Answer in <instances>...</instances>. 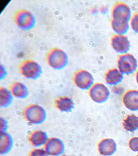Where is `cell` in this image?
I'll return each mask as SVG.
<instances>
[{
	"label": "cell",
	"instance_id": "6",
	"mask_svg": "<svg viewBox=\"0 0 138 156\" xmlns=\"http://www.w3.org/2000/svg\"><path fill=\"white\" fill-rule=\"evenodd\" d=\"M14 20L17 25L24 30H29L34 27L36 24L35 16L28 10H19L15 13Z\"/></svg>",
	"mask_w": 138,
	"mask_h": 156
},
{
	"label": "cell",
	"instance_id": "24",
	"mask_svg": "<svg viewBox=\"0 0 138 156\" xmlns=\"http://www.w3.org/2000/svg\"><path fill=\"white\" fill-rule=\"evenodd\" d=\"M1 79H4L7 75V71L4 66L2 65L1 66Z\"/></svg>",
	"mask_w": 138,
	"mask_h": 156
},
{
	"label": "cell",
	"instance_id": "8",
	"mask_svg": "<svg viewBox=\"0 0 138 156\" xmlns=\"http://www.w3.org/2000/svg\"><path fill=\"white\" fill-rule=\"evenodd\" d=\"M73 81L77 87L83 90H89L94 84L93 74L85 69L77 71L73 76Z\"/></svg>",
	"mask_w": 138,
	"mask_h": 156
},
{
	"label": "cell",
	"instance_id": "9",
	"mask_svg": "<svg viewBox=\"0 0 138 156\" xmlns=\"http://www.w3.org/2000/svg\"><path fill=\"white\" fill-rule=\"evenodd\" d=\"M43 148L49 156H60L65 152V145L60 139L50 137L45 144Z\"/></svg>",
	"mask_w": 138,
	"mask_h": 156
},
{
	"label": "cell",
	"instance_id": "5",
	"mask_svg": "<svg viewBox=\"0 0 138 156\" xmlns=\"http://www.w3.org/2000/svg\"><path fill=\"white\" fill-rule=\"evenodd\" d=\"M20 73L28 79L36 80L40 77L42 73V67L37 62L32 60L24 61L19 67Z\"/></svg>",
	"mask_w": 138,
	"mask_h": 156
},
{
	"label": "cell",
	"instance_id": "14",
	"mask_svg": "<svg viewBox=\"0 0 138 156\" xmlns=\"http://www.w3.org/2000/svg\"><path fill=\"white\" fill-rule=\"evenodd\" d=\"M56 108L62 112H71L75 108V103L71 97L60 96L55 101Z\"/></svg>",
	"mask_w": 138,
	"mask_h": 156
},
{
	"label": "cell",
	"instance_id": "7",
	"mask_svg": "<svg viewBox=\"0 0 138 156\" xmlns=\"http://www.w3.org/2000/svg\"><path fill=\"white\" fill-rule=\"evenodd\" d=\"M88 94L92 101L98 104L105 103L109 99L110 92L103 84L96 83L93 84L88 91Z\"/></svg>",
	"mask_w": 138,
	"mask_h": 156
},
{
	"label": "cell",
	"instance_id": "22",
	"mask_svg": "<svg viewBox=\"0 0 138 156\" xmlns=\"http://www.w3.org/2000/svg\"><path fill=\"white\" fill-rule=\"evenodd\" d=\"M29 156H49L44 148H36L30 152Z\"/></svg>",
	"mask_w": 138,
	"mask_h": 156
},
{
	"label": "cell",
	"instance_id": "11",
	"mask_svg": "<svg viewBox=\"0 0 138 156\" xmlns=\"http://www.w3.org/2000/svg\"><path fill=\"white\" fill-rule=\"evenodd\" d=\"M125 107L132 112L138 111V90H130L125 93L122 97Z\"/></svg>",
	"mask_w": 138,
	"mask_h": 156
},
{
	"label": "cell",
	"instance_id": "3",
	"mask_svg": "<svg viewBox=\"0 0 138 156\" xmlns=\"http://www.w3.org/2000/svg\"><path fill=\"white\" fill-rule=\"evenodd\" d=\"M48 64L53 69L60 70L67 66L69 58L66 52L61 49L54 48L48 52L46 56Z\"/></svg>",
	"mask_w": 138,
	"mask_h": 156
},
{
	"label": "cell",
	"instance_id": "25",
	"mask_svg": "<svg viewBox=\"0 0 138 156\" xmlns=\"http://www.w3.org/2000/svg\"><path fill=\"white\" fill-rule=\"evenodd\" d=\"M136 80L137 84H138V70L137 71L135 75Z\"/></svg>",
	"mask_w": 138,
	"mask_h": 156
},
{
	"label": "cell",
	"instance_id": "17",
	"mask_svg": "<svg viewBox=\"0 0 138 156\" xmlns=\"http://www.w3.org/2000/svg\"><path fill=\"white\" fill-rule=\"evenodd\" d=\"M14 97L19 99H25L29 95V90L26 85L20 82H15L13 83L9 89Z\"/></svg>",
	"mask_w": 138,
	"mask_h": 156
},
{
	"label": "cell",
	"instance_id": "16",
	"mask_svg": "<svg viewBox=\"0 0 138 156\" xmlns=\"http://www.w3.org/2000/svg\"><path fill=\"white\" fill-rule=\"evenodd\" d=\"M14 141L11 135L7 132H1L0 135V153L2 155L8 153L12 148Z\"/></svg>",
	"mask_w": 138,
	"mask_h": 156
},
{
	"label": "cell",
	"instance_id": "4",
	"mask_svg": "<svg viewBox=\"0 0 138 156\" xmlns=\"http://www.w3.org/2000/svg\"><path fill=\"white\" fill-rule=\"evenodd\" d=\"M117 67L123 74H130L136 71L137 61L133 55L130 53L121 54L117 61Z\"/></svg>",
	"mask_w": 138,
	"mask_h": 156
},
{
	"label": "cell",
	"instance_id": "12",
	"mask_svg": "<svg viewBox=\"0 0 138 156\" xmlns=\"http://www.w3.org/2000/svg\"><path fill=\"white\" fill-rule=\"evenodd\" d=\"M98 150L102 155L112 156L117 151V144L113 139H103L98 144Z\"/></svg>",
	"mask_w": 138,
	"mask_h": 156
},
{
	"label": "cell",
	"instance_id": "2",
	"mask_svg": "<svg viewBox=\"0 0 138 156\" xmlns=\"http://www.w3.org/2000/svg\"><path fill=\"white\" fill-rule=\"evenodd\" d=\"M23 115L25 120L32 124H39L46 119L47 113L43 107L37 104H31L24 110Z\"/></svg>",
	"mask_w": 138,
	"mask_h": 156
},
{
	"label": "cell",
	"instance_id": "19",
	"mask_svg": "<svg viewBox=\"0 0 138 156\" xmlns=\"http://www.w3.org/2000/svg\"><path fill=\"white\" fill-rule=\"evenodd\" d=\"M14 96L10 90L5 87L0 88V106L2 108H6L12 103Z\"/></svg>",
	"mask_w": 138,
	"mask_h": 156
},
{
	"label": "cell",
	"instance_id": "1",
	"mask_svg": "<svg viewBox=\"0 0 138 156\" xmlns=\"http://www.w3.org/2000/svg\"><path fill=\"white\" fill-rule=\"evenodd\" d=\"M111 26L117 34L124 35L129 29V22L131 18V12L128 5L118 2L113 6L111 11Z\"/></svg>",
	"mask_w": 138,
	"mask_h": 156
},
{
	"label": "cell",
	"instance_id": "20",
	"mask_svg": "<svg viewBox=\"0 0 138 156\" xmlns=\"http://www.w3.org/2000/svg\"><path fill=\"white\" fill-rule=\"evenodd\" d=\"M130 24L133 30L138 34V13H134L132 16Z\"/></svg>",
	"mask_w": 138,
	"mask_h": 156
},
{
	"label": "cell",
	"instance_id": "23",
	"mask_svg": "<svg viewBox=\"0 0 138 156\" xmlns=\"http://www.w3.org/2000/svg\"><path fill=\"white\" fill-rule=\"evenodd\" d=\"M8 128V122L4 118H1V132H6Z\"/></svg>",
	"mask_w": 138,
	"mask_h": 156
},
{
	"label": "cell",
	"instance_id": "10",
	"mask_svg": "<svg viewBox=\"0 0 138 156\" xmlns=\"http://www.w3.org/2000/svg\"><path fill=\"white\" fill-rule=\"evenodd\" d=\"M111 44L113 49L117 53H128L130 48V43L128 37L124 35L115 34L111 37Z\"/></svg>",
	"mask_w": 138,
	"mask_h": 156
},
{
	"label": "cell",
	"instance_id": "27",
	"mask_svg": "<svg viewBox=\"0 0 138 156\" xmlns=\"http://www.w3.org/2000/svg\"><path fill=\"white\" fill-rule=\"evenodd\" d=\"M136 156H138V154Z\"/></svg>",
	"mask_w": 138,
	"mask_h": 156
},
{
	"label": "cell",
	"instance_id": "21",
	"mask_svg": "<svg viewBox=\"0 0 138 156\" xmlns=\"http://www.w3.org/2000/svg\"><path fill=\"white\" fill-rule=\"evenodd\" d=\"M128 146L132 151L138 152V137L134 136L131 138L128 141Z\"/></svg>",
	"mask_w": 138,
	"mask_h": 156
},
{
	"label": "cell",
	"instance_id": "26",
	"mask_svg": "<svg viewBox=\"0 0 138 156\" xmlns=\"http://www.w3.org/2000/svg\"><path fill=\"white\" fill-rule=\"evenodd\" d=\"M68 156L65 155H61V156Z\"/></svg>",
	"mask_w": 138,
	"mask_h": 156
},
{
	"label": "cell",
	"instance_id": "18",
	"mask_svg": "<svg viewBox=\"0 0 138 156\" xmlns=\"http://www.w3.org/2000/svg\"><path fill=\"white\" fill-rule=\"evenodd\" d=\"M122 126L126 131L134 132L138 129V117L132 113L123 119Z\"/></svg>",
	"mask_w": 138,
	"mask_h": 156
},
{
	"label": "cell",
	"instance_id": "13",
	"mask_svg": "<svg viewBox=\"0 0 138 156\" xmlns=\"http://www.w3.org/2000/svg\"><path fill=\"white\" fill-rule=\"evenodd\" d=\"M48 139V134L42 130H36L30 134L28 140L32 146L39 147L44 146Z\"/></svg>",
	"mask_w": 138,
	"mask_h": 156
},
{
	"label": "cell",
	"instance_id": "15",
	"mask_svg": "<svg viewBox=\"0 0 138 156\" xmlns=\"http://www.w3.org/2000/svg\"><path fill=\"white\" fill-rule=\"evenodd\" d=\"M123 78V74L116 68L109 69L105 76L106 83L110 85H118L122 82Z\"/></svg>",
	"mask_w": 138,
	"mask_h": 156
}]
</instances>
